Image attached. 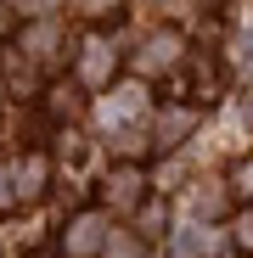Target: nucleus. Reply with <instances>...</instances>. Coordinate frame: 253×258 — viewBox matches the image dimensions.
I'll return each mask as SVG.
<instances>
[{"instance_id": "f257e3e1", "label": "nucleus", "mask_w": 253, "mask_h": 258, "mask_svg": "<svg viewBox=\"0 0 253 258\" xmlns=\"http://www.w3.org/2000/svg\"><path fill=\"white\" fill-rule=\"evenodd\" d=\"M242 241H253V225H242Z\"/></svg>"}]
</instances>
